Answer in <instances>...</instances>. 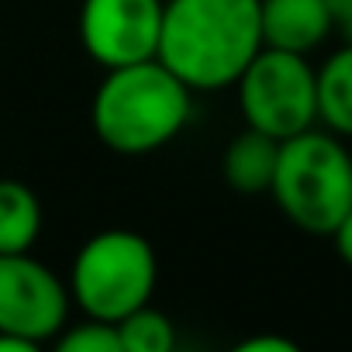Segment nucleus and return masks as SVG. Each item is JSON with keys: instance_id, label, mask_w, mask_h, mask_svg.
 I'll return each instance as SVG.
<instances>
[{"instance_id": "nucleus-14", "label": "nucleus", "mask_w": 352, "mask_h": 352, "mask_svg": "<svg viewBox=\"0 0 352 352\" xmlns=\"http://www.w3.org/2000/svg\"><path fill=\"white\" fill-rule=\"evenodd\" d=\"M228 352H304V349L287 335H249V338L235 342Z\"/></svg>"}, {"instance_id": "nucleus-9", "label": "nucleus", "mask_w": 352, "mask_h": 352, "mask_svg": "<svg viewBox=\"0 0 352 352\" xmlns=\"http://www.w3.org/2000/svg\"><path fill=\"white\" fill-rule=\"evenodd\" d=\"M276 155H280V142L256 131V128H242L225 155H221V176L225 184L242 194V197H259L270 194L273 173H276Z\"/></svg>"}, {"instance_id": "nucleus-3", "label": "nucleus", "mask_w": 352, "mask_h": 352, "mask_svg": "<svg viewBox=\"0 0 352 352\" xmlns=\"http://www.w3.org/2000/svg\"><path fill=\"white\" fill-rule=\"evenodd\" d=\"M270 194L283 218L307 235H331L352 208V152L328 128L280 142Z\"/></svg>"}, {"instance_id": "nucleus-16", "label": "nucleus", "mask_w": 352, "mask_h": 352, "mask_svg": "<svg viewBox=\"0 0 352 352\" xmlns=\"http://www.w3.org/2000/svg\"><path fill=\"white\" fill-rule=\"evenodd\" d=\"M331 242H335V252L342 256V263H345V266H352V208H349V211H345V218L335 225Z\"/></svg>"}, {"instance_id": "nucleus-15", "label": "nucleus", "mask_w": 352, "mask_h": 352, "mask_svg": "<svg viewBox=\"0 0 352 352\" xmlns=\"http://www.w3.org/2000/svg\"><path fill=\"white\" fill-rule=\"evenodd\" d=\"M331 35H342V45H352V0H328Z\"/></svg>"}, {"instance_id": "nucleus-4", "label": "nucleus", "mask_w": 352, "mask_h": 352, "mask_svg": "<svg viewBox=\"0 0 352 352\" xmlns=\"http://www.w3.org/2000/svg\"><path fill=\"white\" fill-rule=\"evenodd\" d=\"M155 280L159 259L152 242L131 228H104L76 249L66 287L87 318L118 324L152 300Z\"/></svg>"}, {"instance_id": "nucleus-1", "label": "nucleus", "mask_w": 352, "mask_h": 352, "mask_svg": "<svg viewBox=\"0 0 352 352\" xmlns=\"http://www.w3.org/2000/svg\"><path fill=\"white\" fill-rule=\"evenodd\" d=\"M259 49V0H162L155 59L187 90L235 87Z\"/></svg>"}, {"instance_id": "nucleus-12", "label": "nucleus", "mask_w": 352, "mask_h": 352, "mask_svg": "<svg viewBox=\"0 0 352 352\" xmlns=\"http://www.w3.org/2000/svg\"><path fill=\"white\" fill-rule=\"evenodd\" d=\"M114 328H118V338H121L124 352H176V328L152 304L131 311Z\"/></svg>"}, {"instance_id": "nucleus-7", "label": "nucleus", "mask_w": 352, "mask_h": 352, "mask_svg": "<svg viewBox=\"0 0 352 352\" xmlns=\"http://www.w3.org/2000/svg\"><path fill=\"white\" fill-rule=\"evenodd\" d=\"M159 28L162 0H83L76 18L83 52L104 69L155 59Z\"/></svg>"}, {"instance_id": "nucleus-6", "label": "nucleus", "mask_w": 352, "mask_h": 352, "mask_svg": "<svg viewBox=\"0 0 352 352\" xmlns=\"http://www.w3.org/2000/svg\"><path fill=\"white\" fill-rule=\"evenodd\" d=\"M73 297L59 273L32 252L0 256V335L52 342L69 318Z\"/></svg>"}, {"instance_id": "nucleus-8", "label": "nucleus", "mask_w": 352, "mask_h": 352, "mask_svg": "<svg viewBox=\"0 0 352 352\" xmlns=\"http://www.w3.org/2000/svg\"><path fill=\"white\" fill-rule=\"evenodd\" d=\"M263 45L311 56L331 35L328 0H259Z\"/></svg>"}, {"instance_id": "nucleus-2", "label": "nucleus", "mask_w": 352, "mask_h": 352, "mask_svg": "<svg viewBox=\"0 0 352 352\" xmlns=\"http://www.w3.org/2000/svg\"><path fill=\"white\" fill-rule=\"evenodd\" d=\"M194 118L187 90L159 59L104 69L90 104V124L104 148L118 155H148L180 135Z\"/></svg>"}, {"instance_id": "nucleus-13", "label": "nucleus", "mask_w": 352, "mask_h": 352, "mask_svg": "<svg viewBox=\"0 0 352 352\" xmlns=\"http://www.w3.org/2000/svg\"><path fill=\"white\" fill-rule=\"evenodd\" d=\"M52 352H124V349L114 324L87 318L73 328H63L52 338Z\"/></svg>"}, {"instance_id": "nucleus-17", "label": "nucleus", "mask_w": 352, "mask_h": 352, "mask_svg": "<svg viewBox=\"0 0 352 352\" xmlns=\"http://www.w3.org/2000/svg\"><path fill=\"white\" fill-rule=\"evenodd\" d=\"M0 352H45L42 342L18 338V335H0Z\"/></svg>"}, {"instance_id": "nucleus-5", "label": "nucleus", "mask_w": 352, "mask_h": 352, "mask_svg": "<svg viewBox=\"0 0 352 352\" xmlns=\"http://www.w3.org/2000/svg\"><path fill=\"white\" fill-rule=\"evenodd\" d=\"M245 128L287 142L318 124V69L307 56L259 49V56L235 80Z\"/></svg>"}, {"instance_id": "nucleus-11", "label": "nucleus", "mask_w": 352, "mask_h": 352, "mask_svg": "<svg viewBox=\"0 0 352 352\" xmlns=\"http://www.w3.org/2000/svg\"><path fill=\"white\" fill-rule=\"evenodd\" d=\"M318 121L331 135L352 138V45H342L318 66Z\"/></svg>"}, {"instance_id": "nucleus-10", "label": "nucleus", "mask_w": 352, "mask_h": 352, "mask_svg": "<svg viewBox=\"0 0 352 352\" xmlns=\"http://www.w3.org/2000/svg\"><path fill=\"white\" fill-rule=\"evenodd\" d=\"M42 232V201L21 180H0V256L32 252Z\"/></svg>"}]
</instances>
